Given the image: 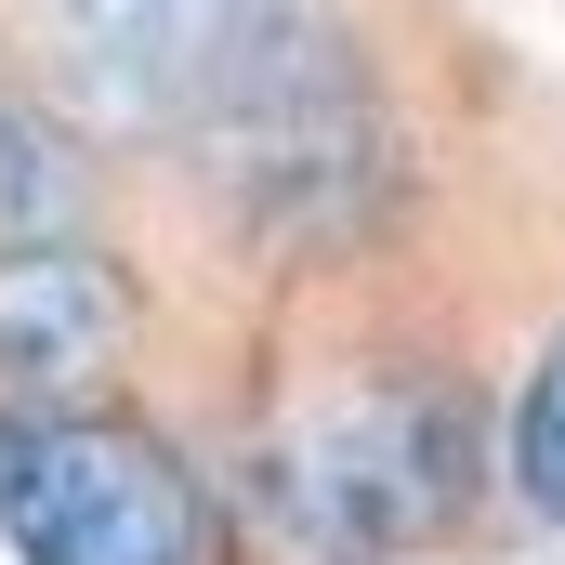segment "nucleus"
Segmentation results:
<instances>
[{
	"instance_id": "f257e3e1",
	"label": "nucleus",
	"mask_w": 565,
	"mask_h": 565,
	"mask_svg": "<svg viewBox=\"0 0 565 565\" xmlns=\"http://www.w3.org/2000/svg\"><path fill=\"white\" fill-rule=\"evenodd\" d=\"M171 132H198L211 184H224L237 224H264V237H342V224H369L382 184H395V119H382L355 40L316 26V13H289V0L211 26L198 93H184Z\"/></svg>"
},
{
	"instance_id": "f03ea898",
	"label": "nucleus",
	"mask_w": 565,
	"mask_h": 565,
	"mask_svg": "<svg viewBox=\"0 0 565 565\" xmlns=\"http://www.w3.org/2000/svg\"><path fill=\"white\" fill-rule=\"evenodd\" d=\"M473 473V408L447 382H382L250 460V526L289 565H395L460 526Z\"/></svg>"
},
{
	"instance_id": "7ed1b4c3",
	"label": "nucleus",
	"mask_w": 565,
	"mask_h": 565,
	"mask_svg": "<svg viewBox=\"0 0 565 565\" xmlns=\"http://www.w3.org/2000/svg\"><path fill=\"white\" fill-rule=\"evenodd\" d=\"M0 540L26 565H224L211 487L106 408H13L0 422Z\"/></svg>"
},
{
	"instance_id": "20e7f679",
	"label": "nucleus",
	"mask_w": 565,
	"mask_h": 565,
	"mask_svg": "<svg viewBox=\"0 0 565 565\" xmlns=\"http://www.w3.org/2000/svg\"><path fill=\"white\" fill-rule=\"evenodd\" d=\"M145 302L132 277L93 250V237H40V250H0V408H93L119 369H132Z\"/></svg>"
},
{
	"instance_id": "39448f33",
	"label": "nucleus",
	"mask_w": 565,
	"mask_h": 565,
	"mask_svg": "<svg viewBox=\"0 0 565 565\" xmlns=\"http://www.w3.org/2000/svg\"><path fill=\"white\" fill-rule=\"evenodd\" d=\"M53 26H66L79 79H93L119 119H184L224 0H53Z\"/></svg>"
},
{
	"instance_id": "423d86ee",
	"label": "nucleus",
	"mask_w": 565,
	"mask_h": 565,
	"mask_svg": "<svg viewBox=\"0 0 565 565\" xmlns=\"http://www.w3.org/2000/svg\"><path fill=\"white\" fill-rule=\"evenodd\" d=\"M40 237H93V158L0 93V250H40Z\"/></svg>"
},
{
	"instance_id": "0eeeda50",
	"label": "nucleus",
	"mask_w": 565,
	"mask_h": 565,
	"mask_svg": "<svg viewBox=\"0 0 565 565\" xmlns=\"http://www.w3.org/2000/svg\"><path fill=\"white\" fill-rule=\"evenodd\" d=\"M513 500L565 526V342L526 369V395H513Z\"/></svg>"
},
{
	"instance_id": "6e6552de",
	"label": "nucleus",
	"mask_w": 565,
	"mask_h": 565,
	"mask_svg": "<svg viewBox=\"0 0 565 565\" xmlns=\"http://www.w3.org/2000/svg\"><path fill=\"white\" fill-rule=\"evenodd\" d=\"M224 13H264V0H224Z\"/></svg>"
}]
</instances>
